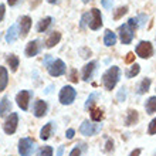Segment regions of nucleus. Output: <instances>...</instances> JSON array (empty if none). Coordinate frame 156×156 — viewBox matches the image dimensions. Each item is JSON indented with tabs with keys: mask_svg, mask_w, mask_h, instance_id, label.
I'll use <instances>...</instances> for the list:
<instances>
[{
	"mask_svg": "<svg viewBox=\"0 0 156 156\" xmlns=\"http://www.w3.org/2000/svg\"><path fill=\"white\" fill-rule=\"evenodd\" d=\"M119 75H121V70H119L118 67H111V68H108L105 71V74L102 75V82H104V87L107 88V90H114L116 85V82L119 80Z\"/></svg>",
	"mask_w": 156,
	"mask_h": 156,
	"instance_id": "nucleus-1",
	"label": "nucleus"
},
{
	"mask_svg": "<svg viewBox=\"0 0 156 156\" xmlns=\"http://www.w3.org/2000/svg\"><path fill=\"white\" fill-rule=\"evenodd\" d=\"M36 149V144L30 138H23L19 140V153L20 156H31Z\"/></svg>",
	"mask_w": 156,
	"mask_h": 156,
	"instance_id": "nucleus-2",
	"label": "nucleus"
},
{
	"mask_svg": "<svg viewBox=\"0 0 156 156\" xmlns=\"http://www.w3.org/2000/svg\"><path fill=\"white\" fill-rule=\"evenodd\" d=\"M75 97H77V91L73 88V87L67 85L64 87L61 91H60V102L62 104V105H70V104L74 102Z\"/></svg>",
	"mask_w": 156,
	"mask_h": 156,
	"instance_id": "nucleus-3",
	"label": "nucleus"
},
{
	"mask_svg": "<svg viewBox=\"0 0 156 156\" xmlns=\"http://www.w3.org/2000/svg\"><path fill=\"white\" fill-rule=\"evenodd\" d=\"M101 123H91L90 121H84L80 126V132L85 136H92L101 131Z\"/></svg>",
	"mask_w": 156,
	"mask_h": 156,
	"instance_id": "nucleus-4",
	"label": "nucleus"
},
{
	"mask_svg": "<svg viewBox=\"0 0 156 156\" xmlns=\"http://www.w3.org/2000/svg\"><path fill=\"white\" fill-rule=\"evenodd\" d=\"M17 123H19V115H17L16 112H12V114L7 116V119H6V122H4V125H3L4 132H6L7 135H13L17 129Z\"/></svg>",
	"mask_w": 156,
	"mask_h": 156,
	"instance_id": "nucleus-5",
	"label": "nucleus"
},
{
	"mask_svg": "<svg viewBox=\"0 0 156 156\" xmlns=\"http://www.w3.org/2000/svg\"><path fill=\"white\" fill-rule=\"evenodd\" d=\"M153 54V45L149 41H140L136 45V55H139L140 58H149Z\"/></svg>",
	"mask_w": 156,
	"mask_h": 156,
	"instance_id": "nucleus-6",
	"label": "nucleus"
},
{
	"mask_svg": "<svg viewBox=\"0 0 156 156\" xmlns=\"http://www.w3.org/2000/svg\"><path fill=\"white\" fill-rule=\"evenodd\" d=\"M119 36H121L122 44H131L132 40H133V36H135V31L128 26V23H125L119 27Z\"/></svg>",
	"mask_w": 156,
	"mask_h": 156,
	"instance_id": "nucleus-7",
	"label": "nucleus"
},
{
	"mask_svg": "<svg viewBox=\"0 0 156 156\" xmlns=\"http://www.w3.org/2000/svg\"><path fill=\"white\" fill-rule=\"evenodd\" d=\"M48 73L51 77H60L66 74V64L62 60H54L48 67Z\"/></svg>",
	"mask_w": 156,
	"mask_h": 156,
	"instance_id": "nucleus-8",
	"label": "nucleus"
},
{
	"mask_svg": "<svg viewBox=\"0 0 156 156\" xmlns=\"http://www.w3.org/2000/svg\"><path fill=\"white\" fill-rule=\"evenodd\" d=\"M30 98H31V92H30V91H20L16 97L17 105H19L23 111H27V109H29Z\"/></svg>",
	"mask_w": 156,
	"mask_h": 156,
	"instance_id": "nucleus-9",
	"label": "nucleus"
},
{
	"mask_svg": "<svg viewBox=\"0 0 156 156\" xmlns=\"http://www.w3.org/2000/svg\"><path fill=\"white\" fill-rule=\"evenodd\" d=\"M91 21H90V29L91 30H98L102 26V16L98 9H91Z\"/></svg>",
	"mask_w": 156,
	"mask_h": 156,
	"instance_id": "nucleus-10",
	"label": "nucleus"
},
{
	"mask_svg": "<svg viewBox=\"0 0 156 156\" xmlns=\"http://www.w3.org/2000/svg\"><path fill=\"white\" fill-rule=\"evenodd\" d=\"M41 50V44L38 40H33L30 41L27 47H26V57H34V55H37L40 53Z\"/></svg>",
	"mask_w": 156,
	"mask_h": 156,
	"instance_id": "nucleus-11",
	"label": "nucleus"
},
{
	"mask_svg": "<svg viewBox=\"0 0 156 156\" xmlns=\"http://www.w3.org/2000/svg\"><path fill=\"white\" fill-rule=\"evenodd\" d=\"M30 29H31V19L29 16H23L20 19V36L21 38L27 37Z\"/></svg>",
	"mask_w": 156,
	"mask_h": 156,
	"instance_id": "nucleus-12",
	"label": "nucleus"
},
{
	"mask_svg": "<svg viewBox=\"0 0 156 156\" xmlns=\"http://www.w3.org/2000/svg\"><path fill=\"white\" fill-rule=\"evenodd\" d=\"M95 67H97V62L91 61L82 68V80H84V81H90L91 78H92V74H94V71H95Z\"/></svg>",
	"mask_w": 156,
	"mask_h": 156,
	"instance_id": "nucleus-13",
	"label": "nucleus"
},
{
	"mask_svg": "<svg viewBox=\"0 0 156 156\" xmlns=\"http://www.w3.org/2000/svg\"><path fill=\"white\" fill-rule=\"evenodd\" d=\"M45 114H47V104H45V101H41V99L36 101V104H34V115L37 118H41Z\"/></svg>",
	"mask_w": 156,
	"mask_h": 156,
	"instance_id": "nucleus-14",
	"label": "nucleus"
},
{
	"mask_svg": "<svg viewBox=\"0 0 156 156\" xmlns=\"http://www.w3.org/2000/svg\"><path fill=\"white\" fill-rule=\"evenodd\" d=\"M19 36H20V33H19V26L12 24L10 29L7 30V33H6V41H7V43H14Z\"/></svg>",
	"mask_w": 156,
	"mask_h": 156,
	"instance_id": "nucleus-15",
	"label": "nucleus"
},
{
	"mask_svg": "<svg viewBox=\"0 0 156 156\" xmlns=\"http://www.w3.org/2000/svg\"><path fill=\"white\" fill-rule=\"evenodd\" d=\"M61 40V33H58V31H53V33L50 34V37L45 40V47L47 48H53L55 44H58Z\"/></svg>",
	"mask_w": 156,
	"mask_h": 156,
	"instance_id": "nucleus-16",
	"label": "nucleus"
},
{
	"mask_svg": "<svg viewBox=\"0 0 156 156\" xmlns=\"http://www.w3.org/2000/svg\"><path fill=\"white\" fill-rule=\"evenodd\" d=\"M12 109V105H10V101H9V97H3L2 101H0V118L6 116Z\"/></svg>",
	"mask_w": 156,
	"mask_h": 156,
	"instance_id": "nucleus-17",
	"label": "nucleus"
},
{
	"mask_svg": "<svg viewBox=\"0 0 156 156\" xmlns=\"http://www.w3.org/2000/svg\"><path fill=\"white\" fill-rule=\"evenodd\" d=\"M53 131H54V125H53V122H48V123H45L44 126H43V129H41V132H40V138L43 140H47L51 136V133H53Z\"/></svg>",
	"mask_w": 156,
	"mask_h": 156,
	"instance_id": "nucleus-18",
	"label": "nucleus"
},
{
	"mask_svg": "<svg viewBox=\"0 0 156 156\" xmlns=\"http://www.w3.org/2000/svg\"><path fill=\"white\" fill-rule=\"evenodd\" d=\"M9 84V74L7 70L4 67H0V92L3 90H6V87Z\"/></svg>",
	"mask_w": 156,
	"mask_h": 156,
	"instance_id": "nucleus-19",
	"label": "nucleus"
},
{
	"mask_svg": "<svg viewBox=\"0 0 156 156\" xmlns=\"http://www.w3.org/2000/svg\"><path fill=\"white\" fill-rule=\"evenodd\" d=\"M104 43H105V45H108V47L114 45L116 43V34L114 33V31H111V30H107V31H105V36H104Z\"/></svg>",
	"mask_w": 156,
	"mask_h": 156,
	"instance_id": "nucleus-20",
	"label": "nucleus"
},
{
	"mask_svg": "<svg viewBox=\"0 0 156 156\" xmlns=\"http://www.w3.org/2000/svg\"><path fill=\"white\" fill-rule=\"evenodd\" d=\"M149 87H151V78H144V80L140 81V84L138 85V88H136V92L139 95L145 94V92L149 91Z\"/></svg>",
	"mask_w": 156,
	"mask_h": 156,
	"instance_id": "nucleus-21",
	"label": "nucleus"
},
{
	"mask_svg": "<svg viewBox=\"0 0 156 156\" xmlns=\"http://www.w3.org/2000/svg\"><path fill=\"white\" fill-rule=\"evenodd\" d=\"M138 112L135 111V109H129L128 111V116H126V119H125V125L126 126H131V125H133V123H136L138 122Z\"/></svg>",
	"mask_w": 156,
	"mask_h": 156,
	"instance_id": "nucleus-22",
	"label": "nucleus"
},
{
	"mask_svg": "<svg viewBox=\"0 0 156 156\" xmlns=\"http://www.w3.org/2000/svg\"><path fill=\"white\" fill-rule=\"evenodd\" d=\"M7 62H9V66H10V70L13 71V73H16L17 68H19V57L17 55H14V54H10L7 57Z\"/></svg>",
	"mask_w": 156,
	"mask_h": 156,
	"instance_id": "nucleus-23",
	"label": "nucleus"
},
{
	"mask_svg": "<svg viewBox=\"0 0 156 156\" xmlns=\"http://www.w3.org/2000/svg\"><path fill=\"white\" fill-rule=\"evenodd\" d=\"M51 21H53V19H51V17H45V19H43V20L38 23V26H37V31H38V33H44L45 30L48 29V26L51 24Z\"/></svg>",
	"mask_w": 156,
	"mask_h": 156,
	"instance_id": "nucleus-24",
	"label": "nucleus"
},
{
	"mask_svg": "<svg viewBox=\"0 0 156 156\" xmlns=\"http://www.w3.org/2000/svg\"><path fill=\"white\" fill-rule=\"evenodd\" d=\"M145 108H146V112H148V114L156 112V97H151V98L146 101V104H145Z\"/></svg>",
	"mask_w": 156,
	"mask_h": 156,
	"instance_id": "nucleus-25",
	"label": "nucleus"
},
{
	"mask_svg": "<svg viewBox=\"0 0 156 156\" xmlns=\"http://www.w3.org/2000/svg\"><path fill=\"white\" fill-rule=\"evenodd\" d=\"M91 112V118H92V121H95V122H99L101 119H102V111L101 109H98V108H91L90 109Z\"/></svg>",
	"mask_w": 156,
	"mask_h": 156,
	"instance_id": "nucleus-26",
	"label": "nucleus"
},
{
	"mask_svg": "<svg viewBox=\"0 0 156 156\" xmlns=\"http://www.w3.org/2000/svg\"><path fill=\"white\" fill-rule=\"evenodd\" d=\"M139 71H140V67L138 66V64H133V66H132L131 68L126 71V78H133V77H136V75L139 74Z\"/></svg>",
	"mask_w": 156,
	"mask_h": 156,
	"instance_id": "nucleus-27",
	"label": "nucleus"
},
{
	"mask_svg": "<svg viewBox=\"0 0 156 156\" xmlns=\"http://www.w3.org/2000/svg\"><path fill=\"white\" fill-rule=\"evenodd\" d=\"M98 98V94L97 92H92V94L88 97V99H87V102H85V108L87 109H91V108L94 107V104H95V99Z\"/></svg>",
	"mask_w": 156,
	"mask_h": 156,
	"instance_id": "nucleus-28",
	"label": "nucleus"
},
{
	"mask_svg": "<svg viewBox=\"0 0 156 156\" xmlns=\"http://www.w3.org/2000/svg\"><path fill=\"white\" fill-rule=\"evenodd\" d=\"M126 13H128V7H126V6L119 7L118 10H115V13H114V19H115V20H119V19H121V17H123Z\"/></svg>",
	"mask_w": 156,
	"mask_h": 156,
	"instance_id": "nucleus-29",
	"label": "nucleus"
},
{
	"mask_svg": "<svg viewBox=\"0 0 156 156\" xmlns=\"http://www.w3.org/2000/svg\"><path fill=\"white\" fill-rule=\"evenodd\" d=\"M90 21H91V14L90 13H84L81 17V23H80V27L81 29H85L87 24H90Z\"/></svg>",
	"mask_w": 156,
	"mask_h": 156,
	"instance_id": "nucleus-30",
	"label": "nucleus"
},
{
	"mask_svg": "<svg viewBox=\"0 0 156 156\" xmlns=\"http://www.w3.org/2000/svg\"><path fill=\"white\" fill-rule=\"evenodd\" d=\"M128 26L131 27L133 31H135L138 27H139V21H138V17H132V19H129L128 20Z\"/></svg>",
	"mask_w": 156,
	"mask_h": 156,
	"instance_id": "nucleus-31",
	"label": "nucleus"
},
{
	"mask_svg": "<svg viewBox=\"0 0 156 156\" xmlns=\"http://www.w3.org/2000/svg\"><path fill=\"white\" fill-rule=\"evenodd\" d=\"M38 156H53V148H51V146H44V148H41Z\"/></svg>",
	"mask_w": 156,
	"mask_h": 156,
	"instance_id": "nucleus-32",
	"label": "nucleus"
},
{
	"mask_svg": "<svg viewBox=\"0 0 156 156\" xmlns=\"http://www.w3.org/2000/svg\"><path fill=\"white\" fill-rule=\"evenodd\" d=\"M125 99H126V88L122 87V88L119 90V92H118V101L119 102H123Z\"/></svg>",
	"mask_w": 156,
	"mask_h": 156,
	"instance_id": "nucleus-33",
	"label": "nucleus"
},
{
	"mask_svg": "<svg viewBox=\"0 0 156 156\" xmlns=\"http://www.w3.org/2000/svg\"><path fill=\"white\" fill-rule=\"evenodd\" d=\"M148 133H149V135H155V133H156V118L152 119V122L149 123Z\"/></svg>",
	"mask_w": 156,
	"mask_h": 156,
	"instance_id": "nucleus-34",
	"label": "nucleus"
},
{
	"mask_svg": "<svg viewBox=\"0 0 156 156\" xmlns=\"http://www.w3.org/2000/svg\"><path fill=\"white\" fill-rule=\"evenodd\" d=\"M146 20H148V16H145V14H139L138 16V21H139V27H142V26L146 23Z\"/></svg>",
	"mask_w": 156,
	"mask_h": 156,
	"instance_id": "nucleus-35",
	"label": "nucleus"
},
{
	"mask_svg": "<svg viewBox=\"0 0 156 156\" xmlns=\"http://www.w3.org/2000/svg\"><path fill=\"white\" fill-rule=\"evenodd\" d=\"M70 80L73 82H78V77H77V70L75 68H73L71 70V74H70Z\"/></svg>",
	"mask_w": 156,
	"mask_h": 156,
	"instance_id": "nucleus-36",
	"label": "nucleus"
},
{
	"mask_svg": "<svg viewBox=\"0 0 156 156\" xmlns=\"http://www.w3.org/2000/svg\"><path fill=\"white\" fill-rule=\"evenodd\" d=\"M101 3L105 9H111L112 4H114V0H101Z\"/></svg>",
	"mask_w": 156,
	"mask_h": 156,
	"instance_id": "nucleus-37",
	"label": "nucleus"
},
{
	"mask_svg": "<svg viewBox=\"0 0 156 156\" xmlns=\"http://www.w3.org/2000/svg\"><path fill=\"white\" fill-rule=\"evenodd\" d=\"M133 60H135V54H133V53H128L126 54V58H125V62H126V64H131Z\"/></svg>",
	"mask_w": 156,
	"mask_h": 156,
	"instance_id": "nucleus-38",
	"label": "nucleus"
},
{
	"mask_svg": "<svg viewBox=\"0 0 156 156\" xmlns=\"http://www.w3.org/2000/svg\"><path fill=\"white\" fill-rule=\"evenodd\" d=\"M54 60H53V57H51V55H45V58H44V67H47V68H48L50 67V64H51V62H53Z\"/></svg>",
	"mask_w": 156,
	"mask_h": 156,
	"instance_id": "nucleus-39",
	"label": "nucleus"
},
{
	"mask_svg": "<svg viewBox=\"0 0 156 156\" xmlns=\"http://www.w3.org/2000/svg\"><path fill=\"white\" fill-rule=\"evenodd\" d=\"M112 149H114V142H112L111 139H108L107 145H105V151H107V152H111Z\"/></svg>",
	"mask_w": 156,
	"mask_h": 156,
	"instance_id": "nucleus-40",
	"label": "nucleus"
},
{
	"mask_svg": "<svg viewBox=\"0 0 156 156\" xmlns=\"http://www.w3.org/2000/svg\"><path fill=\"white\" fill-rule=\"evenodd\" d=\"M74 133H75V131H74V129H68V131L66 132L67 139H73V138H74Z\"/></svg>",
	"mask_w": 156,
	"mask_h": 156,
	"instance_id": "nucleus-41",
	"label": "nucleus"
},
{
	"mask_svg": "<svg viewBox=\"0 0 156 156\" xmlns=\"http://www.w3.org/2000/svg\"><path fill=\"white\" fill-rule=\"evenodd\" d=\"M80 155H81V149L80 148H74L70 153V156H80Z\"/></svg>",
	"mask_w": 156,
	"mask_h": 156,
	"instance_id": "nucleus-42",
	"label": "nucleus"
},
{
	"mask_svg": "<svg viewBox=\"0 0 156 156\" xmlns=\"http://www.w3.org/2000/svg\"><path fill=\"white\" fill-rule=\"evenodd\" d=\"M80 51H81V53H82V57H84V58H88V57H90V55H91V51H90V50L81 48V50H80Z\"/></svg>",
	"mask_w": 156,
	"mask_h": 156,
	"instance_id": "nucleus-43",
	"label": "nucleus"
},
{
	"mask_svg": "<svg viewBox=\"0 0 156 156\" xmlns=\"http://www.w3.org/2000/svg\"><path fill=\"white\" fill-rule=\"evenodd\" d=\"M4 19V4H0V23Z\"/></svg>",
	"mask_w": 156,
	"mask_h": 156,
	"instance_id": "nucleus-44",
	"label": "nucleus"
},
{
	"mask_svg": "<svg viewBox=\"0 0 156 156\" xmlns=\"http://www.w3.org/2000/svg\"><path fill=\"white\" fill-rule=\"evenodd\" d=\"M140 152H142V151H140V149L138 148V149H135V151H132L131 155H129V156H139V155H140Z\"/></svg>",
	"mask_w": 156,
	"mask_h": 156,
	"instance_id": "nucleus-45",
	"label": "nucleus"
},
{
	"mask_svg": "<svg viewBox=\"0 0 156 156\" xmlns=\"http://www.w3.org/2000/svg\"><path fill=\"white\" fill-rule=\"evenodd\" d=\"M62 152H64V146H60L57 151V156H62Z\"/></svg>",
	"mask_w": 156,
	"mask_h": 156,
	"instance_id": "nucleus-46",
	"label": "nucleus"
},
{
	"mask_svg": "<svg viewBox=\"0 0 156 156\" xmlns=\"http://www.w3.org/2000/svg\"><path fill=\"white\" fill-rule=\"evenodd\" d=\"M19 0H7V3H9V6H14V4L17 3Z\"/></svg>",
	"mask_w": 156,
	"mask_h": 156,
	"instance_id": "nucleus-47",
	"label": "nucleus"
},
{
	"mask_svg": "<svg viewBox=\"0 0 156 156\" xmlns=\"http://www.w3.org/2000/svg\"><path fill=\"white\" fill-rule=\"evenodd\" d=\"M47 2H48V3H55L57 0H47Z\"/></svg>",
	"mask_w": 156,
	"mask_h": 156,
	"instance_id": "nucleus-48",
	"label": "nucleus"
},
{
	"mask_svg": "<svg viewBox=\"0 0 156 156\" xmlns=\"http://www.w3.org/2000/svg\"><path fill=\"white\" fill-rule=\"evenodd\" d=\"M82 2H84V3H88V2H91V0H82Z\"/></svg>",
	"mask_w": 156,
	"mask_h": 156,
	"instance_id": "nucleus-49",
	"label": "nucleus"
}]
</instances>
